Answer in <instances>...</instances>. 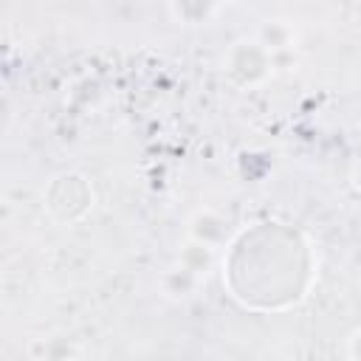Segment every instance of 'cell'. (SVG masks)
I'll use <instances>...</instances> for the list:
<instances>
[{
  "label": "cell",
  "instance_id": "obj_5",
  "mask_svg": "<svg viewBox=\"0 0 361 361\" xmlns=\"http://www.w3.org/2000/svg\"><path fill=\"white\" fill-rule=\"evenodd\" d=\"M197 282H200V276L192 274V271H186L183 265L175 268V271H169V274L164 276V288H166L169 296H189V293L197 288Z\"/></svg>",
  "mask_w": 361,
  "mask_h": 361
},
{
  "label": "cell",
  "instance_id": "obj_4",
  "mask_svg": "<svg viewBox=\"0 0 361 361\" xmlns=\"http://www.w3.org/2000/svg\"><path fill=\"white\" fill-rule=\"evenodd\" d=\"M180 265H183L186 271L203 276V274L212 268V245L192 240V243L183 248V254H180Z\"/></svg>",
  "mask_w": 361,
  "mask_h": 361
},
{
  "label": "cell",
  "instance_id": "obj_2",
  "mask_svg": "<svg viewBox=\"0 0 361 361\" xmlns=\"http://www.w3.org/2000/svg\"><path fill=\"white\" fill-rule=\"evenodd\" d=\"M214 8H217L214 0H172L175 17H178L180 23H189V25L209 20V14H212Z\"/></svg>",
  "mask_w": 361,
  "mask_h": 361
},
{
  "label": "cell",
  "instance_id": "obj_3",
  "mask_svg": "<svg viewBox=\"0 0 361 361\" xmlns=\"http://www.w3.org/2000/svg\"><path fill=\"white\" fill-rule=\"evenodd\" d=\"M290 42H293V31L285 23H265L259 28V45L268 54H279V51L290 48Z\"/></svg>",
  "mask_w": 361,
  "mask_h": 361
},
{
  "label": "cell",
  "instance_id": "obj_1",
  "mask_svg": "<svg viewBox=\"0 0 361 361\" xmlns=\"http://www.w3.org/2000/svg\"><path fill=\"white\" fill-rule=\"evenodd\" d=\"M223 226H226L223 217L206 209V212H197V214L192 217V223H189V237L197 240V243L214 245V243L223 240Z\"/></svg>",
  "mask_w": 361,
  "mask_h": 361
},
{
  "label": "cell",
  "instance_id": "obj_6",
  "mask_svg": "<svg viewBox=\"0 0 361 361\" xmlns=\"http://www.w3.org/2000/svg\"><path fill=\"white\" fill-rule=\"evenodd\" d=\"M358 186H361V172H358Z\"/></svg>",
  "mask_w": 361,
  "mask_h": 361
}]
</instances>
